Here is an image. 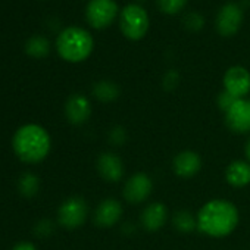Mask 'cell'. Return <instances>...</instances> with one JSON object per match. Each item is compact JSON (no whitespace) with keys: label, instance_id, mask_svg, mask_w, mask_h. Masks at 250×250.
Wrapping results in <instances>:
<instances>
[{"label":"cell","instance_id":"23","mask_svg":"<svg viewBox=\"0 0 250 250\" xmlns=\"http://www.w3.org/2000/svg\"><path fill=\"white\" fill-rule=\"evenodd\" d=\"M238 99L237 97H234L232 94H229L228 91H222L221 94H219V97H218V104H219V107H221V110H224V112H227L235 102H237Z\"/></svg>","mask_w":250,"mask_h":250},{"label":"cell","instance_id":"20","mask_svg":"<svg viewBox=\"0 0 250 250\" xmlns=\"http://www.w3.org/2000/svg\"><path fill=\"white\" fill-rule=\"evenodd\" d=\"M39 186H40L39 178L31 172L24 174L20 178V183H18V188L25 197H33L39 191Z\"/></svg>","mask_w":250,"mask_h":250},{"label":"cell","instance_id":"14","mask_svg":"<svg viewBox=\"0 0 250 250\" xmlns=\"http://www.w3.org/2000/svg\"><path fill=\"white\" fill-rule=\"evenodd\" d=\"M96 165L102 178L109 183H118L124 177V164L115 153H102Z\"/></svg>","mask_w":250,"mask_h":250},{"label":"cell","instance_id":"21","mask_svg":"<svg viewBox=\"0 0 250 250\" xmlns=\"http://www.w3.org/2000/svg\"><path fill=\"white\" fill-rule=\"evenodd\" d=\"M187 3V0H158V6L164 14H178Z\"/></svg>","mask_w":250,"mask_h":250},{"label":"cell","instance_id":"22","mask_svg":"<svg viewBox=\"0 0 250 250\" xmlns=\"http://www.w3.org/2000/svg\"><path fill=\"white\" fill-rule=\"evenodd\" d=\"M203 25H205V20H203L202 15H199V14H190V15H187V18H186V27L190 31H194L196 33L200 28H203Z\"/></svg>","mask_w":250,"mask_h":250},{"label":"cell","instance_id":"8","mask_svg":"<svg viewBox=\"0 0 250 250\" xmlns=\"http://www.w3.org/2000/svg\"><path fill=\"white\" fill-rule=\"evenodd\" d=\"M153 188V183L150 180V177L145 172H137L134 175H131L127 183L124 186V197L130 203H142L145 202Z\"/></svg>","mask_w":250,"mask_h":250},{"label":"cell","instance_id":"24","mask_svg":"<svg viewBox=\"0 0 250 250\" xmlns=\"http://www.w3.org/2000/svg\"><path fill=\"white\" fill-rule=\"evenodd\" d=\"M109 139H110L112 145L121 146V145H124V142H125V139H127V136H125V131H124L122 127H115V128L110 131Z\"/></svg>","mask_w":250,"mask_h":250},{"label":"cell","instance_id":"12","mask_svg":"<svg viewBox=\"0 0 250 250\" xmlns=\"http://www.w3.org/2000/svg\"><path fill=\"white\" fill-rule=\"evenodd\" d=\"M200 168L202 159L193 150H183L172 161V169L180 178H191L200 171Z\"/></svg>","mask_w":250,"mask_h":250},{"label":"cell","instance_id":"26","mask_svg":"<svg viewBox=\"0 0 250 250\" xmlns=\"http://www.w3.org/2000/svg\"><path fill=\"white\" fill-rule=\"evenodd\" d=\"M164 83H165V87H167V88H174V87L178 84V74H177L175 71L167 72Z\"/></svg>","mask_w":250,"mask_h":250},{"label":"cell","instance_id":"10","mask_svg":"<svg viewBox=\"0 0 250 250\" xmlns=\"http://www.w3.org/2000/svg\"><path fill=\"white\" fill-rule=\"evenodd\" d=\"M243 22V12L235 3H227L221 8L216 18V30L224 37L237 34Z\"/></svg>","mask_w":250,"mask_h":250},{"label":"cell","instance_id":"1","mask_svg":"<svg viewBox=\"0 0 250 250\" xmlns=\"http://www.w3.org/2000/svg\"><path fill=\"white\" fill-rule=\"evenodd\" d=\"M237 208L224 199L209 200L197 213V228L210 237H225L237 228Z\"/></svg>","mask_w":250,"mask_h":250},{"label":"cell","instance_id":"18","mask_svg":"<svg viewBox=\"0 0 250 250\" xmlns=\"http://www.w3.org/2000/svg\"><path fill=\"white\" fill-rule=\"evenodd\" d=\"M25 52L31 58H46L50 52V43L43 36H33L25 43Z\"/></svg>","mask_w":250,"mask_h":250},{"label":"cell","instance_id":"9","mask_svg":"<svg viewBox=\"0 0 250 250\" xmlns=\"http://www.w3.org/2000/svg\"><path fill=\"white\" fill-rule=\"evenodd\" d=\"M224 88L237 99H244L250 91V72L243 66H231L224 75Z\"/></svg>","mask_w":250,"mask_h":250},{"label":"cell","instance_id":"13","mask_svg":"<svg viewBox=\"0 0 250 250\" xmlns=\"http://www.w3.org/2000/svg\"><path fill=\"white\" fill-rule=\"evenodd\" d=\"M66 119L74 125L84 124L91 115V104L88 99L83 94H72L65 104Z\"/></svg>","mask_w":250,"mask_h":250},{"label":"cell","instance_id":"27","mask_svg":"<svg viewBox=\"0 0 250 250\" xmlns=\"http://www.w3.org/2000/svg\"><path fill=\"white\" fill-rule=\"evenodd\" d=\"M14 250H37V249L31 243H20L14 247Z\"/></svg>","mask_w":250,"mask_h":250},{"label":"cell","instance_id":"2","mask_svg":"<svg viewBox=\"0 0 250 250\" xmlns=\"http://www.w3.org/2000/svg\"><path fill=\"white\" fill-rule=\"evenodd\" d=\"M14 150L20 159L28 164L43 161L50 150V137L47 131L36 124L21 127L14 137Z\"/></svg>","mask_w":250,"mask_h":250},{"label":"cell","instance_id":"16","mask_svg":"<svg viewBox=\"0 0 250 250\" xmlns=\"http://www.w3.org/2000/svg\"><path fill=\"white\" fill-rule=\"evenodd\" d=\"M225 180L232 187H246L250 184V162L234 161L225 169Z\"/></svg>","mask_w":250,"mask_h":250},{"label":"cell","instance_id":"25","mask_svg":"<svg viewBox=\"0 0 250 250\" xmlns=\"http://www.w3.org/2000/svg\"><path fill=\"white\" fill-rule=\"evenodd\" d=\"M52 231H53V224H52L50 221H47V219L40 221V222L37 224V227H36V232H37L39 235H42V237L50 235Z\"/></svg>","mask_w":250,"mask_h":250},{"label":"cell","instance_id":"28","mask_svg":"<svg viewBox=\"0 0 250 250\" xmlns=\"http://www.w3.org/2000/svg\"><path fill=\"white\" fill-rule=\"evenodd\" d=\"M244 152H246V156H247V159H249V162H250V139H249V140H247V143H246Z\"/></svg>","mask_w":250,"mask_h":250},{"label":"cell","instance_id":"7","mask_svg":"<svg viewBox=\"0 0 250 250\" xmlns=\"http://www.w3.org/2000/svg\"><path fill=\"white\" fill-rule=\"evenodd\" d=\"M225 122L234 133H250V99H238L225 112Z\"/></svg>","mask_w":250,"mask_h":250},{"label":"cell","instance_id":"4","mask_svg":"<svg viewBox=\"0 0 250 250\" xmlns=\"http://www.w3.org/2000/svg\"><path fill=\"white\" fill-rule=\"evenodd\" d=\"M121 31L128 40L137 42L142 40L149 30V17L147 12L139 5L125 6L119 17Z\"/></svg>","mask_w":250,"mask_h":250},{"label":"cell","instance_id":"5","mask_svg":"<svg viewBox=\"0 0 250 250\" xmlns=\"http://www.w3.org/2000/svg\"><path fill=\"white\" fill-rule=\"evenodd\" d=\"M118 17V6L113 0H90L85 9L88 24L96 30L109 27Z\"/></svg>","mask_w":250,"mask_h":250},{"label":"cell","instance_id":"15","mask_svg":"<svg viewBox=\"0 0 250 250\" xmlns=\"http://www.w3.org/2000/svg\"><path fill=\"white\" fill-rule=\"evenodd\" d=\"M168 219V208L161 202H153L147 205L140 216V222L143 228L147 231H158L161 229Z\"/></svg>","mask_w":250,"mask_h":250},{"label":"cell","instance_id":"19","mask_svg":"<svg viewBox=\"0 0 250 250\" xmlns=\"http://www.w3.org/2000/svg\"><path fill=\"white\" fill-rule=\"evenodd\" d=\"M172 224L181 232H191L197 228V216L194 218L188 210H178L172 218Z\"/></svg>","mask_w":250,"mask_h":250},{"label":"cell","instance_id":"11","mask_svg":"<svg viewBox=\"0 0 250 250\" xmlns=\"http://www.w3.org/2000/svg\"><path fill=\"white\" fill-rule=\"evenodd\" d=\"M122 216V205L116 199H104L94 212V222L102 228H110Z\"/></svg>","mask_w":250,"mask_h":250},{"label":"cell","instance_id":"6","mask_svg":"<svg viewBox=\"0 0 250 250\" xmlns=\"http://www.w3.org/2000/svg\"><path fill=\"white\" fill-rule=\"evenodd\" d=\"M87 213H88V208H87L85 200L83 197L74 196V197L66 199L61 205L58 210V219L62 227L68 229H74L84 224Z\"/></svg>","mask_w":250,"mask_h":250},{"label":"cell","instance_id":"3","mask_svg":"<svg viewBox=\"0 0 250 250\" xmlns=\"http://www.w3.org/2000/svg\"><path fill=\"white\" fill-rule=\"evenodd\" d=\"M56 49L66 62H83L93 52V37L84 28L69 27L58 36Z\"/></svg>","mask_w":250,"mask_h":250},{"label":"cell","instance_id":"17","mask_svg":"<svg viewBox=\"0 0 250 250\" xmlns=\"http://www.w3.org/2000/svg\"><path fill=\"white\" fill-rule=\"evenodd\" d=\"M93 96L97 100L103 102V103L113 102L119 96V87L113 81L102 80V81H99V83L94 84V87H93Z\"/></svg>","mask_w":250,"mask_h":250}]
</instances>
